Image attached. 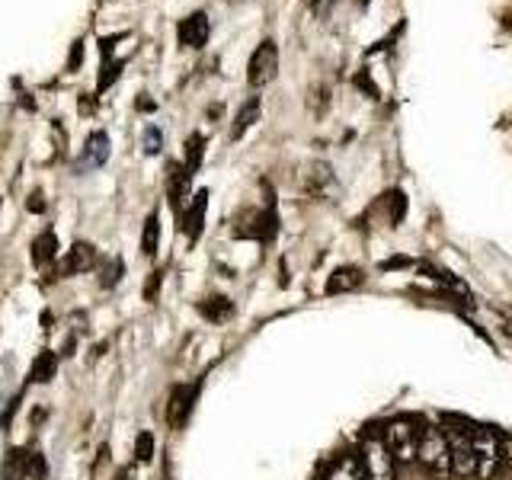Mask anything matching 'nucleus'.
<instances>
[{"mask_svg":"<svg viewBox=\"0 0 512 480\" xmlns=\"http://www.w3.org/2000/svg\"><path fill=\"white\" fill-rule=\"evenodd\" d=\"M471 445H474V464L477 480H493L503 468V455H500V436L490 429H471Z\"/></svg>","mask_w":512,"mask_h":480,"instance_id":"3","label":"nucleus"},{"mask_svg":"<svg viewBox=\"0 0 512 480\" xmlns=\"http://www.w3.org/2000/svg\"><path fill=\"white\" fill-rule=\"evenodd\" d=\"M500 455H503V468L512 464V436H500Z\"/></svg>","mask_w":512,"mask_h":480,"instance_id":"23","label":"nucleus"},{"mask_svg":"<svg viewBox=\"0 0 512 480\" xmlns=\"http://www.w3.org/2000/svg\"><path fill=\"white\" fill-rule=\"evenodd\" d=\"M362 282V272L356 266H343V269H336L330 282H327V292L336 295V292H346V288H356Z\"/></svg>","mask_w":512,"mask_h":480,"instance_id":"15","label":"nucleus"},{"mask_svg":"<svg viewBox=\"0 0 512 480\" xmlns=\"http://www.w3.org/2000/svg\"><path fill=\"white\" fill-rule=\"evenodd\" d=\"M160 148H164V135H160V128L151 125L148 132H144V151L148 154H157Z\"/></svg>","mask_w":512,"mask_h":480,"instance_id":"22","label":"nucleus"},{"mask_svg":"<svg viewBox=\"0 0 512 480\" xmlns=\"http://www.w3.org/2000/svg\"><path fill=\"white\" fill-rule=\"evenodd\" d=\"M93 263H96L93 244H74V250H68V256H64L61 272H64V276H80V272L93 269Z\"/></svg>","mask_w":512,"mask_h":480,"instance_id":"11","label":"nucleus"},{"mask_svg":"<svg viewBox=\"0 0 512 480\" xmlns=\"http://www.w3.org/2000/svg\"><path fill=\"white\" fill-rule=\"evenodd\" d=\"M4 480H26V452L13 448L4 464Z\"/></svg>","mask_w":512,"mask_h":480,"instance_id":"20","label":"nucleus"},{"mask_svg":"<svg viewBox=\"0 0 512 480\" xmlns=\"http://www.w3.org/2000/svg\"><path fill=\"white\" fill-rule=\"evenodd\" d=\"M160 247V215L151 212L148 221H144V231H141V253L144 256H154Z\"/></svg>","mask_w":512,"mask_h":480,"instance_id":"18","label":"nucleus"},{"mask_svg":"<svg viewBox=\"0 0 512 480\" xmlns=\"http://www.w3.org/2000/svg\"><path fill=\"white\" fill-rule=\"evenodd\" d=\"M356 458L362 464L365 480H397V461L388 452V445H384L381 436H368Z\"/></svg>","mask_w":512,"mask_h":480,"instance_id":"2","label":"nucleus"},{"mask_svg":"<svg viewBox=\"0 0 512 480\" xmlns=\"http://www.w3.org/2000/svg\"><path fill=\"white\" fill-rule=\"evenodd\" d=\"M384 445H388V452L394 455L397 464H410L416 461V445H420V432L410 420H394L384 426Z\"/></svg>","mask_w":512,"mask_h":480,"instance_id":"4","label":"nucleus"},{"mask_svg":"<svg viewBox=\"0 0 512 480\" xmlns=\"http://www.w3.org/2000/svg\"><path fill=\"white\" fill-rule=\"evenodd\" d=\"M55 256H58V237L52 231H45V234H39L36 240H32V263H36V266L52 263Z\"/></svg>","mask_w":512,"mask_h":480,"instance_id":"13","label":"nucleus"},{"mask_svg":"<svg viewBox=\"0 0 512 480\" xmlns=\"http://www.w3.org/2000/svg\"><path fill=\"white\" fill-rule=\"evenodd\" d=\"M448 429V448H452V474L458 477H474L477 464H474V445H471V432L445 426Z\"/></svg>","mask_w":512,"mask_h":480,"instance_id":"6","label":"nucleus"},{"mask_svg":"<svg viewBox=\"0 0 512 480\" xmlns=\"http://www.w3.org/2000/svg\"><path fill=\"white\" fill-rule=\"evenodd\" d=\"M135 455H138V464H151L154 461V436H151V432H138Z\"/></svg>","mask_w":512,"mask_h":480,"instance_id":"21","label":"nucleus"},{"mask_svg":"<svg viewBox=\"0 0 512 480\" xmlns=\"http://www.w3.org/2000/svg\"><path fill=\"white\" fill-rule=\"evenodd\" d=\"M324 480H365V474H362V464H359V458L346 455V458H340V461L333 464L330 474H327Z\"/></svg>","mask_w":512,"mask_h":480,"instance_id":"16","label":"nucleus"},{"mask_svg":"<svg viewBox=\"0 0 512 480\" xmlns=\"http://www.w3.org/2000/svg\"><path fill=\"white\" fill-rule=\"evenodd\" d=\"M205 208H208V189H199L196 196H192V202L186 205V212H183V234H189L192 240L202 234Z\"/></svg>","mask_w":512,"mask_h":480,"instance_id":"9","label":"nucleus"},{"mask_svg":"<svg viewBox=\"0 0 512 480\" xmlns=\"http://www.w3.org/2000/svg\"><path fill=\"white\" fill-rule=\"evenodd\" d=\"M279 74V48L272 39H263L256 45V52L250 55V64H247V80L253 90H260L266 84H272V77Z\"/></svg>","mask_w":512,"mask_h":480,"instance_id":"5","label":"nucleus"},{"mask_svg":"<svg viewBox=\"0 0 512 480\" xmlns=\"http://www.w3.org/2000/svg\"><path fill=\"white\" fill-rule=\"evenodd\" d=\"M202 154H205V138H202L199 132H196V135H189L183 167H186L189 173H196V170H199V164H202Z\"/></svg>","mask_w":512,"mask_h":480,"instance_id":"19","label":"nucleus"},{"mask_svg":"<svg viewBox=\"0 0 512 480\" xmlns=\"http://www.w3.org/2000/svg\"><path fill=\"white\" fill-rule=\"evenodd\" d=\"M109 151H112V141L106 132H93L87 138V148H84V157H80V167L84 170H96V167H103L106 160H109Z\"/></svg>","mask_w":512,"mask_h":480,"instance_id":"8","label":"nucleus"},{"mask_svg":"<svg viewBox=\"0 0 512 480\" xmlns=\"http://www.w3.org/2000/svg\"><path fill=\"white\" fill-rule=\"evenodd\" d=\"M260 119V100L256 96H250V100L244 103V109L237 112V122H234V128H231V138L237 141V138H244L247 135V128Z\"/></svg>","mask_w":512,"mask_h":480,"instance_id":"14","label":"nucleus"},{"mask_svg":"<svg viewBox=\"0 0 512 480\" xmlns=\"http://www.w3.org/2000/svg\"><path fill=\"white\" fill-rule=\"evenodd\" d=\"M189 170L186 167H170V183H167V192H170V202L173 205H183V199H186V189H189Z\"/></svg>","mask_w":512,"mask_h":480,"instance_id":"17","label":"nucleus"},{"mask_svg":"<svg viewBox=\"0 0 512 480\" xmlns=\"http://www.w3.org/2000/svg\"><path fill=\"white\" fill-rule=\"evenodd\" d=\"M176 32H180V45L183 48H202L208 42V36H212V20H208V13L196 10V13L186 16Z\"/></svg>","mask_w":512,"mask_h":480,"instance_id":"7","label":"nucleus"},{"mask_svg":"<svg viewBox=\"0 0 512 480\" xmlns=\"http://www.w3.org/2000/svg\"><path fill=\"white\" fill-rule=\"evenodd\" d=\"M416 461L432 477H452V448H448V429L445 426H426L416 445Z\"/></svg>","mask_w":512,"mask_h":480,"instance_id":"1","label":"nucleus"},{"mask_svg":"<svg viewBox=\"0 0 512 480\" xmlns=\"http://www.w3.org/2000/svg\"><path fill=\"white\" fill-rule=\"evenodd\" d=\"M192 400H196V388H186V384H180V388H176V391L170 394L167 416H170V426H173V429H180V426L189 420Z\"/></svg>","mask_w":512,"mask_h":480,"instance_id":"10","label":"nucleus"},{"mask_svg":"<svg viewBox=\"0 0 512 480\" xmlns=\"http://www.w3.org/2000/svg\"><path fill=\"white\" fill-rule=\"evenodd\" d=\"M55 372H58V352L42 349L39 356H36V362H32V368H29V381L48 384V381L55 378Z\"/></svg>","mask_w":512,"mask_h":480,"instance_id":"12","label":"nucleus"}]
</instances>
